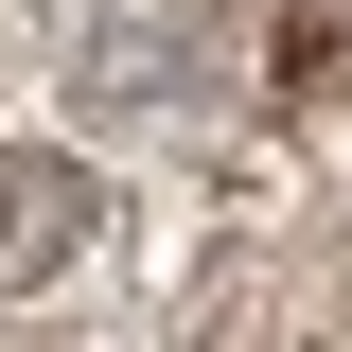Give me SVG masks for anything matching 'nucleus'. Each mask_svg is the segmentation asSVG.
Wrapping results in <instances>:
<instances>
[{
  "instance_id": "obj_1",
  "label": "nucleus",
  "mask_w": 352,
  "mask_h": 352,
  "mask_svg": "<svg viewBox=\"0 0 352 352\" xmlns=\"http://www.w3.org/2000/svg\"><path fill=\"white\" fill-rule=\"evenodd\" d=\"M53 53H71V106L106 141H212L229 88H247V18L229 0H71Z\"/></svg>"
},
{
  "instance_id": "obj_2",
  "label": "nucleus",
  "mask_w": 352,
  "mask_h": 352,
  "mask_svg": "<svg viewBox=\"0 0 352 352\" xmlns=\"http://www.w3.org/2000/svg\"><path fill=\"white\" fill-rule=\"evenodd\" d=\"M88 264H106V159L0 141V300H71Z\"/></svg>"
}]
</instances>
